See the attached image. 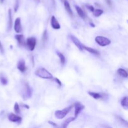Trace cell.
Returning a JSON list of instances; mask_svg holds the SVG:
<instances>
[{"mask_svg": "<svg viewBox=\"0 0 128 128\" xmlns=\"http://www.w3.org/2000/svg\"><path fill=\"white\" fill-rule=\"evenodd\" d=\"M106 2L109 6H111V5H112V1L111 0H106Z\"/></svg>", "mask_w": 128, "mask_h": 128, "instance_id": "29", "label": "cell"}, {"mask_svg": "<svg viewBox=\"0 0 128 128\" xmlns=\"http://www.w3.org/2000/svg\"><path fill=\"white\" fill-rule=\"evenodd\" d=\"M48 38V32L46 30H45L43 32V34H42V41H46V40Z\"/></svg>", "mask_w": 128, "mask_h": 128, "instance_id": "23", "label": "cell"}, {"mask_svg": "<svg viewBox=\"0 0 128 128\" xmlns=\"http://www.w3.org/2000/svg\"><path fill=\"white\" fill-rule=\"evenodd\" d=\"M8 120L12 122H20L22 120V118L15 114L10 113L8 116Z\"/></svg>", "mask_w": 128, "mask_h": 128, "instance_id": "9", "label": "cell"}, {"mask_svg": "<svg viewBox=\"0 0 128 128\" xmlns=\"http://www.w3.org/2000/svg\"><path fill=\"white\" fill-rule=\"evenodd\" d=\"M86 7H87V8L90 11H91V12H93L94 10H95L94 8L92 6H91V5H87V6H86Z\"/></svg>", "mask_w": 128, "mask_h": 128, "instance_id": "26", "label": "cell"}, {"mask_svg": "<svg viewBox=\"0 0 128 128\" xmlns=\"http://www.w3.org/2000/svg\"><path fill=\"white\" fill-rule=\"evenodd\" d=\"M128 97H126V96L124 97L121 101V106H122V107L123 108H124L125 110H128Z\"/></svg>", "mask_w": 128, "mask_h": 128, "instance_id": "18", "label": "cell"}, {"mask_svg": "<svg viewBox=\"0 0 128 128\" xmlns=\"http://www.w3.org/2000/svg\"><path fill=\"white\" fill-rule=\"evenodd\" d=\"M14 30L15 32H17V33H20L22 31V26H21L20 18H18L15 20L14 25Z\"/></svg>", "mask_w": 128, "mask_h": 128, "instance_id": "7", "label": "cell"}, {"mask_svg": "<svg viewBox=\"0 0 128 128\" xmlns=\"http://www.w3.org/2000/svg\"><path fill=\"white\" fill-rule=\"evenodd\" d=\"M4 1V0H0V2H1V3H2V2H3Z\"/></svg>", "mask_w": 128, "mask_h": 128, "instance_id": "31", "label": "cell"}, {"mask_svg": "<svg viewBox=\"0 0 128 128\" xmlns=\"http://www.w3.org/2000/svg\"><path fill=\"white\" fill-rule=\"evenodd\" d=\"M70 38H71V41L75 44V46L80 50V51H82L83 50V44H82L81 42L80 41V40L77 38L76 37H75L73 35H70Z\"/></svg>", "mask_w": 128, "mask_h": 128, "instance_id": "6", "label": "cell"}, {"mask_svg": "<svg viewBox=\"0 0 128 128\" xmlns=\"http://www.w3.org/2000/svg\"><path fill=\"white\" fill-rule=\"evenodd\" d=\"M51 27L54 30H60L61 28V26L59 22L58 21L57 19L54 16H51Z\"/></svg>", "mask_w": 128, "mask_h": 128, "instance_id": "8", "label": "cell"}, {"mask_svg": "<svg viewBox=\"0 0 128 128\" xmlns=\"http://www.w3.org/2000/svg\"><path fill=\"white\" fill-rule=\"evenodd\" d=\"M48 122L51 125V126H54V127H57V124H56V123H54V122H52V121H48Z\"/></svg>", "mask_w": 128, "mask_h": 128, "instance_id": "28", "label": "cell"}, {"mask_svg": "<svg viewBox=\"0 0 128 128\" xmlns=\"http://www.w3.org/2000/svg\"><path fill=\"white\" fill-rule=\"evenodd\" d=\"M74 118H69L66 119V120H65L62 123V124H61V128H67L68 126L69 125V124L71 123V122H72L73 121H74L75 120Z\"/></svg>", "mask_w": 128, "mask_h": 128, "instance_id": "12", "label": "cell"}, {"mask_svg": "<svg viewBox=\"0 0 128 128\" xmlns=\"http://www.w3.org/2000/svg\"><path fill=\"white\" fill-rule=\"evenodd\" d=\"M0 81H1V84L3 85H6L8 84V80L4 77L0 78Z\"/></svg>", "mask_w": 128, "mask_h": 128, "instance_id": "24", "label": "cell"}, {"mask_svg": "<svg viewBox=\"0 0 128 128\" xmlns=\"http://www.w3.org/2000/svg\"><path fill=\"white\" fill-rule=\"evenodd\" d=\"M92 12L94 14V16H96V17H99L103 13V11L102 10H100V9H96V10H94Z\"/></svg>", "mask_w": 128, "mask_h": 128, "instance_id": "21", "label": "cell"}, {"mask_svg": "<svg viewBox=\"0 0 128 128\" xmlns=\"http://www.w3.org/2000/svg\"><path fill=\"white\" fill-rule=\"evenodd\" d=\"M12 27V12L11 9L8 10V30H11Z\"/></svg>", "mask_w": 128, "mask_h": 128, "instance_id": "15", "label": "cell"}, {"mask_svg": "<svg viewBox=\"0 0 128 128\" xmlns=\"http://www.w3.org/2000/svg\"><path fill=\"white\" fill-rule=\"evenodd\" d=\"M72 108H73V106L72 105V106L66 108L62 110H57V111H55V117L57 119H59V120H62L64 118H65V116L68 114V113L72 110Z\"/></svg>", "mask_w": 128, "mask_h": 128, "instance_id": "2", "label": "cell"}, {"mask_svg": "<svg viewBox=\"0 0 128 128\" xmlns=\"http://www.w3.org/2000/svg\"><path fill=\"white\" fill-rule=\"evenodd\" d=\"M82 48H83V50H86V51L90 52V53L93 54H96V55L100 54V52H99L98 51H97L96 50H95V49L91 48L90 47H88V46H84V45H83Z\"/></svg>", "mask_w": 128, "mask_h": 128, "instance_id": "13", "label": "cell"}, {"mask_svg": "<svg viewBox=\"0 0 128 128\" xmlns=\"http://www.w3.org/2000/svg\"><path fill=\"white\" fill-rule=\"evenodd\" d=\"M0 51H1V53H3V52H4L3 46H2V44H1V41H0Z\"/></svg>", "mask_w": 128, "mask_h": 128, "instance_id": "27", "label": "cell"}, {"mask_svg": "<svg viewBox=\"0 0 128 128\" xmlns=\"http://www.w3.org/2000/svg\"><path fill=\"white\" fill-rule=\"evenodd\" d=\"M75 8H76V11H77L79 16H80L82 19L85 20V18H86V14H85V12L83 11V10L78 6H75Z\"/></svg>", "mask_w": 128, "mask_h": 128, "instance_id": "11", "label": "cell"}, {"mask_svg": "<svg viewBox=\"0 0 128 128\" xmlns=\"http://www.w3.org/2000/svg\"><path fill=\"white\" fill-rule=\"evenodd\" d=\"M35 74L36 76L42 79L46 80H51L53 79V76L51 72H49L44 68H40L35 71Z\"/></svg>", "mask_w": 128, "mask_h": 128, "instance_id": "1", "label": "cell"}, {"mask_svg": "<svg viewBox=\"0 0 128 128\" xmlns=\"http://www.w3.org/2000/svg\"><path fill=\"white\" fill-rule=\"evenodd\" d=\"M55 81H56V82H57V83L60 86H61V85H62V84H61V82L58 78H55Z\"/></svg>", "mask_w": 128, "mask_h": 128, "instance_id": "30", "label": "cell"}, {"mask_svg": "<svg viewBox=\"0 0 128 128\" xmlns=\"http://www.w3.org/2000/svg\"><path fill=\"white\" fill-rule=\"evenodd\" d=\"M74 118H76L80 114V112H81V111H82L84 109V106L82 104L81 102H77L74 104Z\"/></svg>", "mask_w": 128, "mask_h": 128, "instance_id": "5", "label": "cell"}, {"mask_svg": "<svg viewBox=\"0 0 128 128\" xmlns=\"http://www.w3.org/2000/svg\"><path fill=\"white\" fill-rule=\"evenodd\" d=\"M89 94L91 96V97L93 98L95 100H99V99L101 98V95L100 93H98V92H89Z\"/></svg>", "mask_w": 128, "mask_h": 128, "instance_id": "19", "label": "cell"}, {"mask_svg": "<svg viewBox=\"0 0 128 128\" xmlns=\"http://www.w3.org/2000/svg\"><path fill=\"white\" fill-rule=\"evenodd\" d=\"M18 8H19V2H18V0H16V2H15V4H14V11L16 12L18 10Z\"/></svg>", "mask_w": 128, "mask_h": 128, "instance_id": "25", "label": "cell"}, {"mask_svg": "<svg viewBox=\"0 0 128 128\" xmlns=\"http://www.w3.org/2000/svg\"><path fill=\"white\" fill-rule=\"evenodd\" d=\"M14 112H16V114H20V106H19L18 103V102H16L14 104Z\"/></svg>", "mask_w": 128, "mask_h": 128, "instance_id": "22", "label": "cell"}, {"mask_svg": "<svg viewBox=\"0 0 128 128\" xmlns=\"http://www.w3.org/2000/svg\"><path fill=\"white\" fill-rule=\"evenodd\" d=\"M15 38L20 46H22V45L24 44V36L22 34L16 35Z\"/></svg>", "mask_w": 128, "mask_h": 128, "instance_id": "16", "label": "cell"}, {"mask_svg": "<svg viewBox=\"0 0 128 128\" xmlns=\"http://www.w3.org/2000/svg\"><path fill=\"white\" fill-rule=\"evenodd\" d=\"M26 44L27 46L28 49L30 51H33L34 50L35 47H36V39L34 37L29 38L26 40Z\"/></svg>", "mask_w": 128, "mask_h": 128, "instance_id": "4", "label": "cell"}, {"mask_svg": "<svg viewBox=\"0 0 128 128\" xmlns=\"http://www.w3.org/2000/svg\"><path fill=\"white\" fill-rule=\"evenodd\" d=\"M57 54H58V56H59V58H60L61 63L62 64V65L64 64L65 62H66V58H65L64 56V55L60 52H57Z\"/></svg>", "mask_w": 128, "mask_h": 128, "instance_id": "20", "label": "cell"}, {"mask_svg": "<svg viewBox=\"0 0 128 128\" xmlns=\"http://www.w3.org/2000/svg\"><path fill=\"white\" fill-rule=\"evenodd\" d=\"M95 41H96V43L98 44L100 46H102V47L108 46V45H110L111 42V40H110V39L102 36H96V38H95Z\"/></svg>", "mask_w": 128, "mask_h": 128, "instance_id": "3", "label": "cell"}, {"mask_svg": "<svg viewBox=\"0 0 128 128\" xmlns=\"http://www.w3.org/2000/svg\"><path fill=\"white\" fill-rule=\"evenodd\" d=\"M61 1H62V2H64V0H61Z\"/></svg>", "mask_w": 128, "mask_h": 128, "instance_id": "32", "label": "cell"}, {"mask_svg": "<svg viewBox=\"0 0 128 128\" xmlns=\"http://www.w3.org/2000/svg\"><path fill=\"white\" fill-rule=\"evenodd\" d=\"M17 68L18 69L19 71H21V72H24L26 71L27 68H26V63H25L24 60H21L19 61V62H18L17 64Z\"/></svg>", "mask_w": 128, "mask_h": 128, "instance_id": "10", "label": "cell"}, {"mask_svg": "<svg viewBox=\"0 0 128 128\" xmlns=\"http://www.w3.org/2000/svg\"><path fill=\"white\" fill-rule=\"evenodd\" d=\"M64 6L65 9H66V11L68 12V13L70 15V16H72V11L71 10V6H70V3L67 1V0H64Z\"/></svg>", "mask_w": 128, "mask_h": 128, "instance_id": "14", "label": "cell"}, {"mask_svg": "<svg viewBox=\"0 0 128 128\" xmlns=\"http://www.w3.org/2000/svg\"><path fill=\"white\" fill-rule=\"evenodd\" d=\"M117 72L120 76H121V77L125 78H128V74L127 71H126L125 70H124V69H122V68L118 69L117 71Z\"/></svg>", "mask_w": 128, "mask_h": 128, "instance_id": "17", "label": "cell"}]
</instances>
